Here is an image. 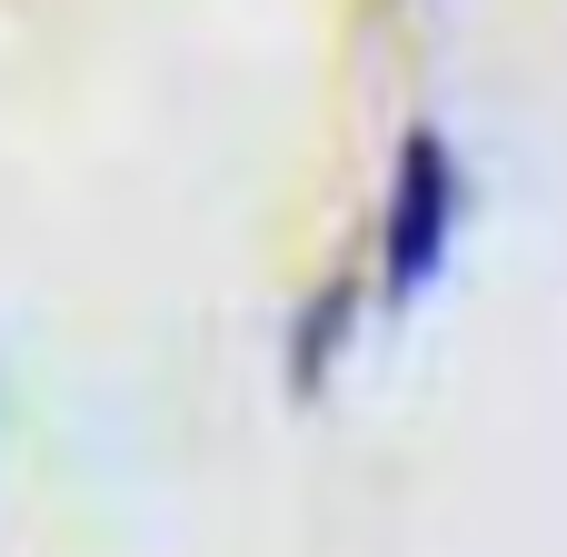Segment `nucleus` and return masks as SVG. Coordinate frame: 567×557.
<instances>
[{"label":"nucleus","mask_w":567,"mask_h":557,"mask_svg":"<svg viewBox=\"0 0 567 557\" xmlns=\"http://www.w3.org/2000/svg\"><path fill=\"white\" fill-rule=\"evenodd\" d=\"M458 239V149L439 130L399 140V179H389V219H379V289L389 309H419V289L449 269Z\"/></svg>","instance_id":"f257e3e1"},{"label":"nucleus","mask_w":567,"mask_h":557,"mask_svg":"<svg viewBox=\"0 0 567 557\" xmlns=\"http://www.w3.org/2000/svg\"><path fill=\"white\" fill-rule=\"evenodd\" d=\"M329 349H349V289H319L309 319H299V349H289V389L299 399L329 389Z\"/></svg>","instance_id":"f03ea898"}]
</instances>
